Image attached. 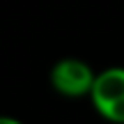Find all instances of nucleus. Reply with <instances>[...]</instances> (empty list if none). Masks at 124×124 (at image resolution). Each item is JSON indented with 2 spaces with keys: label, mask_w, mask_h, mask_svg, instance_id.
Returning <instances> with one entry per match:
<instances>
[{
  "label": "nucleus",
  "mask_w": 124,
  "mask_h": 124,
  "mask_svg": "<svg viewBox=\"0 0 124 124\" xmlns=\"http://www.w3.org/2000/svg\"><path fill=\"white\" fill-rule=\"evenodd\" d=\"M90 103L110 124H124V67H106L94 74Z\"/></svg>",
  "instance_id": "f257e3e1"
},
{
  "label": "nucleus",
  "mask_w": 124,
  "mask_h": 124,
  "mask_svg": "<svg viewBox=\"0 0 124 124\" xmlns=\"http://www.w3.org/2000/svg\"><path fill=\"white\" fill-rule=\"evenodd\" d=\"M97 71L80 58H62L51 69V85L62 97H87Z\"/></svg>",
  "instance_id": "f03ea898"
},
{
  "label": "nucleus",
  "mask_w": 124,
  "mask_h": 124,
  "mask_svg": "<svg viewBox=\"0 0 124 124\" xmlns=\"http://www.w3.org/2000/svg\"><path fill=\"white\" fill-rule=\"evenodd\" d=\"M0 124H23V122L12 117V115H0Z\"/></svg>",
  "instance_id": "7ed1b4c3"
}]
</instances>
